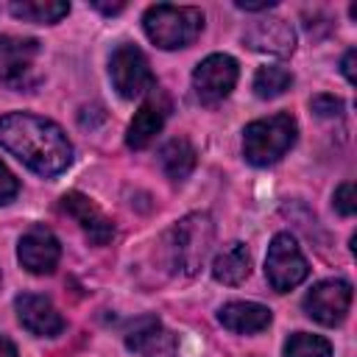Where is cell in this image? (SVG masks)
<instances>
[{"instance_id":"1","label":"cell","mask_w":357,"mask_h":357,"mask_svg":"<svg viewBox=\"0 0 357 357\" xmlns=\"http://www.w3.org/2000/svg\"><path fill=\"white\" fill-rule=\"evenodd\" d=\"M0 145L45 178L59 176L73 162V145L67 134L53 120L28 112H11L0 117Z\"/></svg>"},{"instance_id":"2","label":"cell","mask_w":357,"mask_h":357,"mask_svg":"<svg viewBox=\"0 0 357 357\" xmlns=\"http://www.w3.org/2000/svg\"><path fill=\"white\" fill-rule=\"evenodd\" d=\"M142 28L156 47L176 50V47H187L198 39V33L204 31V14L195 6L156 3V6L145 8Z\"/></svg>"},{"instance_id":"3","label":"cell","mask_w":357,"mask_h":357,"mask_svg":"<svg viewBox=\"0 0 357 357\" xmlns=\"http://www.w3.org/2000/svg\"><path fill=\"white\" fill-rule=\"evenodd\" d=\"M212 240H215V226L209 215L204 212L184 215L167 234V251L173 268L187 276H195L212 251Z\"/></svg>"},{"instance_id":"4","label":"cell","mask_w":357,"mask_h":357,"mask_svg":"<svg viewBox=\"0 0 357 357\" xmlns=\"http://www.w3.org/2000/svg\"><path fill=\"white\" fill-rule=\"evenodd\" d=\"M298 126L290 114H271L254 120L243 131V156L257 167H268L279 162L296 142Z\"/></svg>"},{"instance_id":"5","label":"cell","mask_w":357,"mask_h":357,"mask_svg":"<svg viewBox=\"0 0 357 357\" xmlns=\"http://www.w3.org/2000/svg\"><path fill=\"white\" fill-rule=\"evenodd\" d=\"M39 56V39L33 36H0V81L14 92H31L39 84L33 61Z\"/></svg>"},{"instance_id":"6","label":"cell","mask_w":357,"mask_h":357,"mask_svg":"<svg viewBox=\"0 0 357 357\" xmlns=\"http://www.w3.org/2000/svg\"><path fill=\"white\" fill-rule=\"evenodd\" d=\"M109 75L120 98L134 100L145 92H156V78L151 73V64L145 53L137 45H117L109 59Z\"/></svg>"},{"instance_id":"7","label":"cell","mask_w":357,"mask_h":357,"mask_svg":"<svg viewBox=\"0 0 357 357\" xmlns=\"http://www.w3.org/2000/svg\"><path fill=\"white\" fill-rule=\"evenodd\" d=\"M310 273V265L298 248V243L282 231L271 240L268 245V257H265V276H268V284L276 290V293H287L293 290L296 284H301Z\"/></svg>"},{"instance_id":"8","label":"cell","mask_w":357,"mask_h":357,"mask_svg":"<svg viewBox=\"0 0 357 357\" xmlns=\"http://www.w3.org/2000/svg\"><path fill=\"white\" fill-rule=\"evenodd\" d=\"M237 61L226 53H212L206 56L195 73H192V89H195V98L201 103H218L223 100L234 84H237Z\"/></svg>"},{"instance_id":"9","label":"cell","mask_w":357,"mask_h":357,"mask_svg":"<svg viewBox=\"0 0 357 357\" xmlns=\"http://www.w3.org/2000/svg\"><path fill=\"white\" fill-rule=\"evenodd\" d=\"M351 307V284L343 279H324L304 296V312L324 326H337Z\"/></svg>"},{"instance_id":"10","label":"cell","mask_w":357,"mask_h":357,"mask_svg":"<svg viewBox=\"0 0 357 357\" xmlns=\"http://www.w3.org/2000/svg\"><path fill=\"white\" fill-rule=\"evenodd\" d=\"M126 349L139 357H176L178 340L170 329L162 326L159 318L142 315L126 329Z\"/></svg>"},{"instance_id":"11","label":"cell","mask_w":357,"mask_h":357,"mask_svg":"<svg viewBox=\"0 0 357 357\" xmlns=\"http://www.w3.org/2000/svg\"><path fill=\"white\" fill-rule=\"evenodd\" d=\"M17 257H20V262H22L25 271H31L36 276H45V273H53L56 271L59 257H61V245H59V240H56V234L50 229L33 226V229H28L20 237Z\"/></svg>"},{"instance_id":"12","label":"cell","mask_w":357,"mask_h":357,"mask_svg":"<svg viewBox=\"0 0 357 357\" xmlns=\"http://www.w3.org/2000/svg\"><path fill=\"white\" fill-rule=\"evenodd\" d=\"M243 42L251 50L268 53V56H290L296 50V33L290 22L282 17H265V20L251 22L243 33Z\"/></svg>"},{"instance_id":"13","label":"cell","mask_w":357,"mask_h":357,"mask_svg":"<svg viewBox=\"0 0 357 357\" xmlns=\"http://www.w3.org/2000/svg\"><path fill=\"white\" fill-rule=\"evenodd\" d=\"M14 310H17V318L20 324L36 335V337H56L61 335L64 329V318L61 312L53 307L50 298L45 296H36V293H22L14 298Z\"/></svg>"},{"instance_id":"14","label":"cell","mask_w":357,"mask_h":357,"mask_svg":"<svg viewBox=\"0 0 357 357\" xmlns=\"http://www.w3.org/2000/svg\"><path fill=\"white\" fill-rule=\"evenodd\" d=\"M61 209L84 229V234L89 237V243L95 245H106L114 237V226L112 220L98 209V204L92 198H86L84 192H67L61 198Z\"/></svg>"},{"instance_id":"15","label":"cell","mask_w":357,"mask_h":357,"mask_svg":"<svg viewBox=\"0 0 357 357\" xmlns=\"http://www.w3.org/2000/svg\"><path fill=\"white\" fill-rule=\"evenodd\" d=\"M165 117H167V100L151 95V98L139 106V112L134 114V120L128 123V134H126L128 148H134V151L148 148V145L153 142V137L162 131Z\"/></svg>"},{"instance_id":"16","label":"cell","mask_w":357,"mask_h":357,"mask_svg":"<svg viewBox=\"0 0 357 357\" xmlns=\"http://www.w3.org/2000/svg\"><path fill=\"white\" fill-rule=\"evenodd\" d=\"M271 310L257 304V301H229L220 307L218 312V321L237 332V335H254V332H262L271 326Z\"/></svg>"},{"instance_id":"17","label":"cell","mask_w":357,"mask_h":357,"mask_svg":"<svg viewBox=\"0 0 357 357\" xmlns=\"http://www.w3.org/2000/svg\"><path fill=\"white\" fill-rule=\"evenodd\" d=\"M251 273V254L245 248V243H229L218 251L215 262H212V276L220 284H240L245 276Z\"/></svg>"},{"instance_id":"18","label":"cell","mask_w":357,"mask_h":357,"mask_svg":"<svg viewBox=\"0 0 357 357\" xmlns=\"http://www.w3.org/2000/svg\"><path fill=\"white\" fill-rule=\"evenodd\" d=\"M8 11L22 22L53 25L70 14V3H64V0H14L8 6Z\"/></svg>"},{"instance_id":"19","label":"cell","mask_w":357,"mask_h":357,"mask_svg":"<svg viewBox=\"0 0 357 357\" xmlns=\"http://www.w3.org/2000/svg\"><path fill=\"white\" fill-rule=\"evenodd\" d=\"M159 162H162V170L173 181H184L192 173V167H195V148L184 137H176V139H170V142L162 145Z\"/></svg>"},{"instance_id":"20","label":"cell","mask_w":357,"mask_h":357,"mask_svg":"<svg viewBox=\"0 0 357 357\" xmlns=\"http://www.w3.org/2000/svg\"><path fill=\"white\" fill-rule=\"evenodd\" d=\"M290 86H293V73L282 64L259 67L254 75V92H257V98H265V100L284 95Z\"/></svg>"},{"instance_id":"21","label":"cell","mask_w":357,"mask_h":357,"mask_svg":"<svg viewBox=\"0 0 357 357\" xmlns=\"http://www.w3.org/2000/svg\"><path fill=\"white\" fill-rule=\"evenodd\" d=\"M284 357H332V346L321 335L296 332L284 343Z\"/></svg>"},{"instance_id":"22","label":"cell","mask_w":357,"mask_h":357,"mask_svg":"<svg viewBox=\"0 0 357 357\" xmlns=\"http://www.w3.org/2000/svg\"><path fill=\"white\" fill-rule=\"evenodd\" d=\"M310 109L318 114V117H337L343 112V100L335 98V95H315L310 100Z\"/></svg>"},{"instance_id":"23","label":"cell","mask_w":357,"mask_h":357,"mask_svg":"<svg viewBox=\"0 0 357 357\" xmlns=\"http://www.w3.org/2000/svg\"><path fill=\"white\" fill-rule=\"evenodd\" d=\"M335 209L343 215V218H351L354 209H357V201H354V184L346 181L335 190Z\"/></svg>"},{"instance_id":"24","label":"cell","mask_w":357,"mask_h":357,"mask_svg":"<svg viewBox=\"0 0 357 357\" xmlns=\"http://www.w3.org/2000/svg\"><path fill=\"white\" fill-rule=\"evenodd\" d=\"M17 192H20V181H17V176L0 162V204H8Z\"/></svg>"},{"instance_id":"25","label":"cell","mask_w":357,"mask_h":357,"mask_svg":"<svg viewBox=\"0 0 357 357\" xmlns=\"http://www.w3.org/2000/svg\"><path fill=\"white\" fill-rule=\"evenodd\" d=\"M234 6H237V8H243V11H271L276 3H273V0H259V3H245V0H237Z\"/></svg>"},{"instance_id":"26","label":"cell","mask_w":357,"mask_h":357,"mask_svg":"<svg viewBox=\"0 0 357 357\" xmlns=\"http://www.w3.org/2000/svg\"><path fill=\"white\" fill-rule=\"evenodd\" d=\"M354 59H357V50L354 47L346 50V56H343V75H346L349 84H354Z\"/></svg>"},{"instance_id":"27","label":"cell","mask_w":357,"mask_h":357,"mask_svg":"<svg viewBox=\"0 0 357 357\" xmlns=\"http://www.w3.org/2000/svg\"><path fill=\"white\" fill-rule=\"evenodd\" d=\"M89 6H92V8H98L100 14H120V11L126 8V3H100V0H92Z\"/></svg>"},{"instance_id":"28","label":"cell","mask_w":357,"mask_h":357,"mask_svg":"<svg viewBox=\"0 0 357 357\" xmlns=\"http://www.w3.org/2000/svg\"><path fill=\"white\" fill-rule=\"evenodd\" d=\"M0 357H17V346L3 335H0Z\"/></svg>"}]
</instances>
